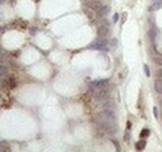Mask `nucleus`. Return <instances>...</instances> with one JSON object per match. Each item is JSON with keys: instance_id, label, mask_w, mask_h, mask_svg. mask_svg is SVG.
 Here are the masks:
<instances>
[{"instance_id": "1", "label": "nucleus", "mask_w": 162, "mask_h": 152, "mask_svg": "<svg viewBox=\"0 0 162 152\" xmlns=\"http://www.w3.org/2000/svg\"><path fill=\"white\" fill-rule=\"evenodd\" d=\"M90 48L95 50H107V43L104 39H97L90 45Z\"/></svg>"}, {"instance_id": "2", "label": "nucleus", "mask_w": 162, "mask_h": 152, "mask_svg": "<svg viewBox=\"0 0 162 152\" xmlns=\"http://www.w3.org/2000/svg\"><path fill=\"white\" fill-rule=\"evenodd\" d=\"M109 33V30H107V27H105V26H100L99 27V30H97V35L100 36V38H104V36H106Z\"/></svg>"}, {"instance_id": "3", "label": "nucleus", "mask_w": 162, "mask_h": 152, "mask_svg": "<svg viewBox=\"0 0 162 152\" xmlns=\"http://www.w3.org/2000/svg\"><path fill=\"white\" fill-rule=\"evenodd\" d=\"M106 82H107L106 80H102V81H95V82H92V84H91V87H92V89H96V87H97V89H100V87H102V86L106 84Z\"/></svg>"}, {"instance_id": "4", "label": "nucleus", "mask_w": 162, "mask_h": 152, "mask_svg": "<svg viewBox=\"0 0 162 152\" xmlns=\"http://www.w3.org/2000/svg\"><path fill=\"white\" fill-rule=\"evenodd\" d=\"M155 90L158 94H162V80H157L155 82Z\"/></svg>"}, {"instance_id": "5", "label": "nucleus", "mask_w": 162, "mask_h": 152, "mask_svg": "<svg viewBox=\"0 0 162 152\" xmlns=\"http://www.w3.org/2000/svg\"><path fill=\"white\" fill-rule=\"evenodd\" d=\"M146 147V141L145 140H140L136 144V150H138V151H141V150H143Z\"/></svg>"}, {"instance_id": "6", "label": "nucleus", "mask_w": 162, "mask_h": 152, "mask_svg": "<svg viewBox=\"0 0 162 152\" xmlns=\"http://www.w3.org/2000/svg\"><path fill=\"white\" fill-rule=\"evenodd\" d=\"M149 38H150V40L151 41H154L155 40V38H156V31L155 30H149Z\"/></svg>"}, {"instance_id": "7", "label": "nucleus", "mask_w": 162, "mask_h": 152, "mask_svg": "<svg viewBox=\"0 0 162 152\" xmlns=\"http://www.w3.org/2000/svg\"><path fill=\"white\" fill-rule=\"evenodd\" d=\"M150 135V130H147V128H143V130L141 131V137H142V139H145V137H147V136H149Z\"/></svg>"}, {"instance_id": "8", "label": "nucleus", "mask_w": 162, "mask_h": 152, "mask_svg": "<svg viewBox=\"0 0 162 152\" xmlns=\"http://www.w3.org/2000/svg\"><path fill=\"white\" fill-rule=\"evenodd\" d=\"M155 62L157 64V65H160V66H162V56H156L155 59Z\"/></svg>"}, {"instance_id": "9", "label": "nucleus", "mask_w": 162, "mask_h": 152, "mask_svg": "<svg viewBox=\"0 0 162 152\" xmlns=\"http://www.w3.org/2000/svg\"><path fill=\"white\" fill-rule=\"evenodd\" d=\"M6 72V67L5 66H0V76H4Z\"/></svg>"}, {"instance_id": "10", "label": "nucleus", "mask_w": 162, "mask_h": 152, "mask_svg": "<svg viewBox=\"0 0 162 152\" xmlns=\"http://www.w3.org/2000/svg\"><path fill=\"white\" fill-rule=\"evenodd\" d=\"M143 71H145L146 76H150V69H149V66H147V65L143 66Z\"/></svg>"}, {"instance_id": "11", "label": "nucleus", "mask_w": 162, "mask_h": 152, "mask_svg": "<svg viewBox=\"0 0 162 152\" xmlns=\"http://www.w3.org/2000/svg\"><path fill=\"white\" fill-rule=\"evenodd\" d=\"M107 11H109V9L106 6H102V9H101V14H107Z\"/></svg>"}, {"instance_id": "12", "label": "nucleus", "mask_w": 162, "mask_h": 152, "mask_svg": "<svg viewBox=\"0 0 162 152\" xmlns=\"http://www.w3.org/2000/svg\"><path fill=\"white\" fill-rule=\"evenodd\" d=\"M157 76H158L160 80H162V69H160V70L157 71Z\"/></svg>"}, {"instance_id": "13", "label": "nucleus", "mask_w": 162, "mask_h": 152, "mask_svg": "<svg viewBox=\"0 0 162 152\" xmlns=\"http://www.w3.org/2000/svg\"><path fill=\"white\" fill-rule=\"evenodd\" d=\"M117 20H119V14H115V15H114V21L116 22Z\"/></svg>"}, {"instance_id": "14", "label": "nucleus", "mask_w": 162, "mask_h": 152, "mask_svg": "<svg viewBox=\"0 0 162 152\" xmlns=\"http://www.w3.org/2000/svg\"><path fill=\"white\" fill-rule=\"evenodd\" d=\"M154 115H155L156 117H157V115H158V111H157V109H156V107L154 109Z\"/></svg>"}, {"instance_id": "15", "label": "nucleus", "mask_w": 162, "mask_h": 152, "mask_svg": "<svg viewBox=\"0 0 162 152\" xmlns=\"http://www.w3.org/2000/svg\"><path fill=\"white\" fill-rule=\"evenodd\" d=\"M125 140H126V141H130V135H128V133H126V135H125Z\"/></svg>"}, {"instance_id": "16", "label": "nucleus", "mask_w": 162, "mask_h": 152, "mask_svg": "<svg viewBox=\"0 0 162 152\" xmlns=\"http://www.w3.org/2000/svg\"><path fill=\"white\" fill-rule=\"evenodd\" d=\"M1 30H3V27H1V26H0V31H1Z\"/></svg>"}]
</instances>
